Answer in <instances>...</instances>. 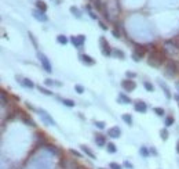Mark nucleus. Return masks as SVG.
<instances>
[{
    "label": "nucleus",
    "mask_w": 179,
    "mask_h": 169,
    "mask_svg": "<svg viewBox=\"0 0 179 169\" xmlns=\"http://www.w3.org/2000/svg\"><path fill=\"white\" fill-rule=\"evenodd\" d=\"M139 154L143 157V158H148L149 155H150V151L148 150V147L142 145V147H139Z\"/></svg>",
    "instance_id": "nucleus-25"
},
{
    "label": "nucleus",
    "mask_w": 179,
    "mask_h": 169,
    "mask_svg": "<svg viewBox=\"0 0 179 169\" xmlns=\"http://www.w3.org/2000/svg\"><path fill=\"white\" fill-rule=\"evenodd\" d=\"M94 7L96 8V11H99V13L103 11V4H102L101 0H94Z\"/></svg>",
    "instance_id": "nucleus-28"
},
{
    "label": "nucleus",
    "mask_w": 179,
    "mask_h": 169,
    "mask_svg": "<svg viewBox=\"0 0 179 169\" xmlns=\"http://www.w3.org/2000/svg\"><path fill=\"white\" fill-rule=\"evenodd\" d=\"M22 121L25 125H28V126H32V128H35L36 126V123H35V121L32 119L31 116H28V115H22Z\"/></svg>",
    "instance_id": "nucleus-16"
},
{
    "label": "nucleus",
    "mask_w": 179,
    "mask_h": 169,
    "mask_svg": "<svg viewBox=\"0 0 179 169\" xmlns=\"http://www.w3.org/2000/svg\"><path fill=\"white\" fill-rule=\"evenodd\" d=\"M153 111H154V114H156L157 116H164V114H165L164 108H161V107H154Z\"/></svg>",
    "instance_id": "nucleus-34"
},
{
    "label": "nucleus",
    "mask_w": 179,
    "mask_h": 169,
    "mask_svg": "<svg viewBox=\"0 0 179 169\" xmlns=\"http://www.w3.org/2000/svg\"><path fill=\"white\" fill-rule=\"evenodd\" d=\"M15 79H17V82H19V85L23 86V88H26V89H33L35 88V83H33L31 79H28V78H21V76L17 75Z\"/></svg>",
    "instance_id": "nucleus-10"
},
{
    "label": "nucleus",
    "mask_w": 179,
    "mask_h": 169,
    "mask_svg": "<svg viewBox=\"0 0 179 169\" xmlns=\"http://www.w3.org/2000/svg\"><path fill=\"white\" fill-rule=\"evenodd\" d=\"M121 88L124 89V92L131 93V92H134L136 89V83L132 79H124V81H121Z\"/></svg>",
    "instance_id": "nucleus-7"
},
{
    "label": "nucleus",
    "mask_w": 179,
    "mask_h": 169,
    "mask_svg": "<svg viewBox=\"0 0 179 169\" xmlns=\"http://www.w3.org/2000/svg\"><path fill=\"white\" fill-rule=\"evenodd\" d=\"M59 1H61V0H57V4H59Z\"/></svg>",
    "instance_id": "nucleus-47"
},
{
    "label": "nucleus",
    "mask_w": 179,
    "mask_h": 169,
    "mask_svg": "<svg viewBox=\"0 0 179 169\" xmlns=\"http://www.w3.org/2000/svg\"><path fill=\"white\" fill-rule=\"evenodd\" d=\"M59 101H61L63 105H66V107H70V108L76 105V103H75L73 100H70V98H63V97H59Z\"/></svg>",
    "instance_id": "nucleus-18"
},
{
    "label": "nucleus",
    "mask_w": 179,
    "mask_h": 169,
    "mask_svg": "<svg viewBox=\"0 0 179 169\" xmlns=\"http://www.w3.org/2000/svg\"><path fill=\"white\" fill-rule=\"evenodd\" d=\"M132 58H134V61H136V63H138V61H140V60H142V58H140V57H138V56H136V54H135V53H132Z\"/></svg>",
    "instance_id": "nucleus-43"
},
{
    "label": "nucleus",
    "mask_w": 179,
    "mask_h": 169,
    "mask_svg": "<svg viewBox=\"0 0 179 169\" xmlns=\"http://www.w3.org/2000/svg\"><path fill=\"white\" fill-rule=\"evenodd\" d=\"M86 8L88 10V14H90V17H91L92 20H98V15H96V14H95L94 11H91V10H90V6H87Z\"/></svg>",
    "instance_id": "nucleus-38"
},
{
    "label": "nucleus",
    "mask_w": 179,
    "mask_h": 169,
    "mask_svg": "<svg viewBox=\"0 0 179 169\" xmlns=\"http://www.w3.org/2000/svg\"><path fill=\"white\" fill-rule=\"evenodd\" d=\"M158 85H160V88L163 89V92H164V94H165V97L170 100L172 96H171V92H170V88L167 86V83H165V82H163V81H158Z\"/></svg>",
    "instance_id": "nucleus-15"
},
{
    "label": "nucleus",
    "mask_w": 179,
    "mask_h": 169,
    "mask_svg": "<svg viewBox=\"0 0 179 169\" xmlns=\"http://www.w3.org/2000/svg\"><path fill=\"white\" fill-rule=\"evenodd\" d=\"M28 36H29V39H31L32 40V43H33V44H35V47L37 48V42H36V39H35V38H33V35H32L31 32L28 33Z\"/></svg>",
    "instance_id": "nucleus-39"
},
{
    "label": "nucleus",
    "mask_w": 179,
    "mask_h": 169,
    "mask_svg": "<svg viewBox=\"0 0 179 169\" xmlns=\"http://www.w3.org/2000/svg\"><path fill=\"white\" fill-rule=\"evenodd\" d=\"M36 112L39 114L40 119H41V122L44 123V125H47V126H57V122H55V119L51 116V114H48L46 111V110H43V108H39Z\"/></svg>",
    "instance_id": "nucleus-2"
},
{
    "label": "nucleus",
    "mask_w": 179,
    "mask_h": 169,
    "mask_svg": "<svg viewBox=\"0 0 179 169\" xmlns=\"http://www.w3.org/2000/svg\"><path fill=\"white\" fill-rule=\"evenodd\" d=\"M32 15L35 17L37 21H40V22H47V21H48V15H47L44 11H40L37 8H35V10L32 11Z\"/></svg>",
    "instance_id": "nucleus-8"
},
{
    "label": "nucleus",
    "mask_w": 179,
    "mask_h": 169,
    "mask_svg": "<svg viewBox=\"0 0 179 169\" xmlns=\"http://www.w3.org/2000/svg\"><path fill=\"white\" fill-rule=\"evenodd\" d=\"M178 73V65L175 61H167V64H165V75H168V76H175Z\"/></svg>",
    "instance_id": "nucleus-4"
},
{
    "label": "nucleus",
    "mask_w": 179,
    "mask_h": 169,
    "mask_svg": "<svg viewBox=\"0 0 179 169\" xmlns=\"http://www.w3.org/2000/svg\"><path fill=\"white\" fill-rule=\"evenodd\" d=\"M121 119L128 125V126H132V123H134V119H132V116L130 115V114H123L121 115Z\"/></svg>",
    "instance_id": "nucleus-19"
},
{
    "label": "nucleus",
    "mask_w": 179,
    "mask_h": 169,
    "mask_svg": "<svg viewBox=\"0 0 179 169\" xmlns=\"http://www.w3.org/2000/svg\"><path fill=\"white\" fill-rule=\"evenodd\" d=\"M44 83H46L47 86H58V88H59V86H62V83H61V82H55L54 79H46Z\"/></svg>",
    "instance_id": "nucleus-29"
},
{
    "label": "nucleus",
    "mask_w": 179,
    "mask_h": 169,
    "mask_svg": "<svg viewBox=\"0 0 179 169\" xmlns=\"http://www.w3.org/2000/svg\"><path fill=\"white\" fill-rule=\"evenodd\" d=\"M79 58H80V61H81L84 65H94L95 64V60H94L91 56H88V54H80Z\"/></svg>",
    "instance_id": "nucleus-12"
},
{
    "label": "nucleus",
    "mask_w": 179,
    "mask_h": 169,
    "mask_svg": "<svg viewBox=\"0 0 179 169\" xmlns=\"http://www.w3.org/2000/svg\"><path fill=\"white\" fill-rule=\"evenodd\" d=\"M134 108H135V111H138L139 114H146V112H148V104H146L145 101H142V100L135 101Z\"/></svg>",
    "instance_id": "nucleus-11"
},
{
    "label": "nucleus",
    "mask_w": 179,
    "mask_h": 169,
    "mask_svg": "<svg viewBox=\"0 0 179 169\" xmlns=\"http://www.w3.org/2000/svg\"><path fill=\"white\" fill-rule=\"evenodd\" d=\"M99 169H105V168H99Z\"/></svg>",
    "instance_id": "nucleus-48"
},
{
    "label": "nucleus",
    "mask_w": 179,
    "mask_h": 169,
    "mask_svg": "<svg viewBox=\"0 0 179 169\" xmlns=\"http://www.w3.org/2000/svg\"><path fill=\"white\" fill-rule=\"evenodd\" d=\"M175 123V119H174V116H167L165 118V121H164V125H165V128H170Z\"/></svg>",
    "instance_id": "nucleus-30"
},
{
    "label": "nucleus",
    "mask_w": 179,
    "mask_h": 169,
    "mask_svg": "<svg viewBox=\"0 0 179 169\" xmlns=\"http://www.w3.org/2000/svg\"><path fill=\"white\" fill-rule=\"evenodd\" d=\"M168 136H170V133H168V129L167 128H163L160 130V137H161V140L167 141V140H168Z\"/></svg>",
    "instance_id": "nucleus-24"
},
{
    "label": "nucleus",
    "mask_w": 179,
    "mask_h": 169,
    "mask_svg": "<svg viewBox=\"0 0 179 169\" xmlns=\"http://www.w3.org/2000/svg\"><path fill=\"white\" fill-rule=\"evenodd\" d=\"M109 169H123V166H121L120 164H116V162H110Z\"/></svg>",
    "instance_id": "nucleus-36"
},
{
    "label": "nucleus",
    "mask_w": 179,
    "mask_h": 169,
    "mask_svg": "<svg viewBox=\"0 0 179 169\" xmlns=\"http://www.w3.org/2000/svg\"><path fill=\"white\" fill-rule=\"evenodd\" d=\"M46 150L48 151V153H51L53 155H58L59 154V151L55 148V145H51V144H47L46 145Z\"/></svg>",
    "instance_id": "nucleus-26"
},
{
    "label": "nucleus",
    "mask_w": 179,
    "mask_h": 169,
    "mask_svg": "<svg viewBox=\"0 0 179 169\" xmlns=\"http://www.w3.org/2000/svg\"><path fill=\"white\" fill-rule=\"evenodd\" d=\"M99 25H101V28L103 29V31H106V29H108V25H105L103 22H99Z\"/></svg>",
    "instance_id": "nucleus-44"
},
{
    "label": "nucleus",
    "mask_w": 179,
    "mask_h": 169,
    "mask_svg": "<svg viewBox=\"0 0 179 169\" xmlns=\"http://www.w3.org/2000/svg\"><path fill=\"white\" fill-rule=\"evenodd\" d=\"M106 135L110 139H118V137L121 136V129L118 128V126H112V128L108 129Z\"/></svg>",
    "instance_id": "nucleus-9"
},
{
    "label": "nucleus",
    "mask_w": 179,
    "mask_h": 169,
    "mask_svg": "<svg viewBox=\"0 0 179 169\" xmlns=\"http://www.w3.org/2000/svg\"><path fill=\"white\" fill-rule=\"evenodd\" d=\"M0 97H1V107H4L6 104H8V98L6 97V90H1Z\"/></svg>",
    "instance_id": "nucleus-33"
},
{
    "label": "nucleus",
    "mask_w": 179,
    "mask_h": 169,
    "mask_svg": "<svg viewBox=\"0 0 179 169\" xmlns=\"http://www.w3.org/2000/svg\"><path fill=\"white\" fill-rule=\"evenodd\" d=\"M164 56L160 53V51H157V50H153L150 54H149V60H148V64L152 65V67H154V68H158V67H161V64L164 63Z\"/></svg>",
    "instance_id": "nucleus-1"
},
{
    "label": "nucleus",
    "mask_w": 179,
    "mask_h": 169,
    "mask_svg": "<svg viewBox=\"0 0 179 169\" xmlns=\"http://www.w3.org/2000/svg\"><path fill=\"white\" fill-rule=\"evenodd\" d=\"M75 90L79 94H83V93H84V86H81V85H75Z\"/></svg>",
    "instance_id": "nucleus-37"
},
{
    "label": "nucleus",
    "mask_w": 179,
    "mask_h": 169,
    "mask_svg": "<svg viewBox=\"0 0 179 169\" xmlns=\"http://www.w3.org/2000/svg\"><path fill=\"white\" fill-rule=\"evenodd\" d=\"M36 8L37 10H40V11H44V13H47V4H46V1H43V0H37L36 1Z\"/></svg>",
    "instance_id": "nucleus-20"
},
{
    "label": "nucleus",
    "mask_w": 179,
    "mask_h": 169,
    "mask_svg": "<svg viewBox=\"0 0 179 169\" xmlns=\"http://www.w3.org/2000/svg\"><path fill=\"white\" fill-rule=\"evenodd\" d=\"M176 153L179 154V140H178V141H176Z\"/></svg>",
    "instance_id": "nucleus-46"
},
{
    "label": "nucleus",
    "mask_w": 179,
    "mask_h": 169,
    "mask_svg": "<svg viewBox=\"0 0 179 169\" xmlns=\"http://www.w3.org/2000/svg\"><path fill=\"white\" fill-rule=\"evenodd\" d=\"M112 33H113V36H114V38H120V33L117 32V31H112Z\"/></svg>",
    "instance_id": "nucleus-45"
},
{
    "label": "nucleus",
    "mask_w": 179,
    "mask_h": 169,
    "mask_svg": "<svg viewBox=\"0 0 179 169\" xmlns=\"http://www.w3.org/2000/svg\"><path fill=\"white\" fill-rule=\"evenodd\" d=\"M99 46H101V53L105 57H110L113 54V51H112V48H110L109 43L106 42L105 38H101V39H99Z\"/></svg>",
    "instance_id": "nucleus-5"
},
{
    "label": "nucleus",
    "mask_w": 179,
    "mask_h": 169,
    "mask_svg": "<svg viewBox=\"0 0 179 169\" xmlns=\"http://www.w3.org/2000/svg\"><path fill=\"white\" fill-rule=\"evenodd\" d=\"M94 141H95V144L98 145V147H105V145L108 144L106 143V136H103V135H95Z\"/></svg>",
    "instance_id": "nucleus-13"
},
{
    "label": "nucleus",
    "mask_w": 179,
    "mask_h": 169,
    "mask_svg": "<svg viewBox=\"0 0 179 169\" xmlns=\"http://www.w3.org/2000/svg\"><path fill=\"white\" fill-rule=\"evenodd\" d=\"M37 90H39L40 93H43V94H46V96H53L54 93L51 92V90H48V89H46V88H43V86H37Z\"/></svg>",
    "instance_id": "nucleus-27"
},
{
    "label": "nucleus",
    "mask_w": 179,
    "mask_h": 169,
    "mask_svg": "<svg viewBox=\"0 0 179 169\" xmlns=\"http://www.w3.org/2000/svg\"><path fill=\"white\" fill-rule=\"evenodd\" d=\"M125 75H127V78H128V79H134V78L136 76V73H135V72H128V71L125 72Z\"/></svg>",
    "instance_id": "nucleus-40"
},
{
    "label": "nucleus",
    "mask_w": 179,
    "mask_h": 169,
    "mask_svg": "<svg viewBox=\"0 0 179 169\" xmlns=\"http://www.w3.org/2000/svg\"><path fill=\"white\" fill-rule=\"evenodd\" d=\"M118 103L120 104H130V103H132V100L130 98V96H127L125 93H118Z\"/></svg>",
    "instance_id": "nucleus-14"
},
{
    "label": "nucleus",
    "mask_w": 179,
    "mask_h": 169,
    "mask_svg": "<svg viewBox=\"0 0 179 169\" xmlns=\"http://www.w3.org/2000/svg\"><path fill=\"white\" fill-rule=\"evenodd\" d=\"M124 168H127V169H134V165L131 164V162L125 161V162H124Z\"/></svg>",
    "instance_id": "nucleus-41"
},
{
    "label": "nucleus",
    "mask_w": 179,
    "mask_h": 169,
    "mask_svg": "<svg viewBox=\"0 0 179 169\" xmlns=\"http://www.w3.org/2000/svg\"><path fill=\"white\" fill-rule=\"evenodd\" d=\"M113 54L116 57H118V58H121V60H124L125 58V54L123 50H120V48H116V50H113Z\"/></svg>",
    "instance_id": "nucleus-31"
},
{
    "label": "nucleus",
    "mask_w": 179,
    "mask_h": 169,
    "mask_svg": "<svg viewBox=\"0 0 179 169\" xmlns=\"http://www.w3.org/2000/svg\"><path fill=\"white\" fill-rule=\"evenodd\" d=\"M80 148H81V151L86 154V155H88L90 158H92V160H95V158H96V157H95V154H94L92 151L90 150V147H87V145H81Z\"/></svg>",
    "instance_id": "nucleus-17"
},
{
    "label": "nucleus",
    "mask_w": 179,
    "mask_h": 169,
    "mask_svg": "<svg viewBox=\"0 0 179 169\" xmlns=\"http://www.w3.org/2000/svg\"><path fill=\"white\" fill-rule=\"evenodd\" d=\"M106 151H108V153H110V154L117 153L116 144H114V143H108V144H106Z\"/></svg>",
    "instance_id": "nucleus-23"
},
{
    "label": "nucleus",
    "mask_w": 179,
    "mask_h": 169,
    "mask_svg": "<svg viewBox=\"0 0 179 169\" xmlns=\"http://www.w3.org/2000/svg\"><path fill=\"white\" fill-rule=\"evenodd\" d=\"M37 58H39L40 61V65H41V68L46 71V72H53V65H51V61H50V58L44 54V53H37Z\"/></svg>",
    "instance_id": "nucleus-3"
},
{
    "label": "nucleus",
    "mask_w": 179,
    "mask_h": 169,
    "mask_svg": "<svg viewBox=\"0 0 179 169\" xmlns=\"http://www.w3.org/2000/svg\"><path fill=\"white\" fill-rule=\"evenodd\" d=\"M70 39H68V36H65V35H58L57 36V42L59 43V44H68V42Z\"/></svg>",
    "instance_id": "nucleus-22"
},
{
    "label": "nucleus",
    "mask_w": 179,
    "mask_h": 169,
    "mask_svg": "<svg viewBox=\"0 0 179 169\" xmlns=\"http://www.w3.org/2000/svg\"><path fill=\"white\" fill-rule=\"evenodd\" d=\"M70 42L76 48H81L86 43V35H77V36H70Z\"/></svg>",
    "instance_id": "nucleus-6"
},
{
    "label": "nucleus",
    "mask_w": 179,
    "mask_h": 169,
    "mask_svg": "<svg viewBox=\"0 0 179 169\" xmlns=\"http://www.w3.org/2000/svg\"><path fill=\"white\" fill-rule=\"evenodd\" d=\"M70 153L73 154V155H76L77 158H81V154L79 153V151H76V150H70Z\"/></svg>",
    "instance_id": "nucleus-42"
},
{
    "label": "nucleus",
    "mask_w": 179,
    "mask_h": 169,
    "mask_svg": "<svg viewBox=\"0 0 179 169\" xmlns=\"http://www.w3.org/2000/svg\"><path fill=\"white\" fill-rule=\"evenodd\" d=\"M143 88L146 89V92H150V93H152V92H154V86H153L150 82H148V81L143 82Z\"/></svg>",
    "instance_id": "nucleus-32"
},
{
    "label": "nucleus",
    "mask_w": 179,
    "mask_h": 169,
    "mask_svg": "<svg viewBox=\"0 0 179 169\" xmlns=\"http://www.w3.org/2000/svg\"><path fill=\"white\" fill-rule=\"evenodd\" d=\"M69 10H70V13H72L73 15L76 17L77 20H80V18H81V11H80V8H77L76 6H72Z\"/></svg>",
    "instance_id": "nucleus-21"
},
{
    "label": "nucleus",
    "mask_w": 179,
    "mask_h": 169,
    "mask_svg": "<svg viewBox=\"0 0 179 169\" xmlns=\"http://www.w3.org/2000/svg\"><path fill=\"white\" fill-rule=\"evenodd\" d=\"M94 125H95V128H98V129H105L106 128V123L102 122V121H95L94 122Z\"/></svg>",
    "instance_id": "nucleus-35"
}]
</instances>
